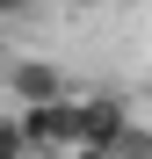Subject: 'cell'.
Listing matches in <instances>:
<instances>
[{
  "instance_id": "obj_1",
  "label": "cell",
  "mask_w": 152,
  "mask_h": 159,
  "mask_svg": "<svg viewBox=\"0 0 152 159\" xmlns=\"http://www.w3.org/2000/svg\"><path fill=\"white\" fill-rule=\"evenodd\" d=\"M22 138H29V152H51V159H65L72 138H80V101L58 94V101H22Z\"/></svg>"
},
{
  "instance_id": "obj_2",
  "label": "cell",
  "mask_w": 152,
  "mask_h": 159,
  "mask_svg": "<svg viewBox=\"0 0 152 159\" xmlns=\"http://www.w3.org/2000/svg\"><path fill=\"white\" fill-rule=\"evenodd\" d=\"M0 87H15V101H58L65 94V65L58 58H15L0 72Z\"/></svg>"
},
{
  "instance_id": "obj_3",
  "label": "cell",
  "mask_w": 152,
  "mask_h": 159,
  "mask_svg": "<svg viewBox=\"0 0 152 159\" xmlns=\"http://www.w3.org/2000/svg\"><path fill=\"white\" fill-rule=\"evenodd\" d=\"M123 123H131V109H123L116 94H94V101H80V138H72V145H101V152H109Z\"/></svg>"
},
{
  "instance_id": "obj_4",
  "label": "cell",
  "mask_w": 152,
  "mask_h": 159,
  "mask_svg": "<svg viewBox=\"0 0 152 159\" xmlns=\"http://www.w3.org/2000/svg\"><path fill=\"white\" fill-rule=\"evenodd\" d=\"M109 159H152V130H145V123H123L116 145H109Z\"/></svg>"
},
{
  "instance_id": "obj_5",
  "label": "cell",
  "mask_w": 152,
  "mask_h": 159,
  "mask_svg": "<svg viewBox=\"0 0 152 159\" xmlns=\"http://www.w3.org/2000/svg\"><path fill=\"white\" fill-rule=\"evenodd\" d=\"M0 159H29V138H22V116H0Z\"/></svg>"
},
{
  "instance_id": "obj_6",
  "label": "cell",
  "mask_w": 152,
  "mask_h": 159,
  "mask_svg": "<svg viewBox=\"0 0 152 159\" xmlns=\"http://www.w3.org/2000/svg\"><path fill=\"white\" fill-rule=\"evenodd\" d=\"M36 0H0V22H15V15H29Z\"/></svg>"
},
{
  "instance_id": "obj_7",
  "label": "cell",
  "mask_w": 152,
  "mask_h": 159,
  "mask_svg": "<svg viewBox=\"0 0 152 159\" xmlns=\"http://www.w3.org/2000/svg\"><path fill=\"white\" fill-rule=\"evenodd\" d=\"M65 159H109V152H101V145H72Z\"/></svg>"
},
{
  "instance_id": "obj_8",
  "label": "cell",
  "mask_w": 152,
  "mask_h": 159,
  "mask_svg": "<svg viewBox=\"0 0 152 159\" xmlns=\"http://www.w3.org/2000/svg\"><path fill=\"white\" fill-rule=\"evenodd\" d=\"M72 7H94V0H72Z\"/></svg>"
},
{
  "instance_id": "obj_9",
  "label": "cell",
  "mask_w": 152,
  "mask_h": 159,
  "mask_svg": "<svg viewBox=\"0 0 152 159\" xmlns=\"http://www.w3.org/2000/svg\"><path fill=\"white\" fill-rule=\"evenodd\" d=\"M0 72H7V65H0Z\"/></svg>"
}]
</instances>
